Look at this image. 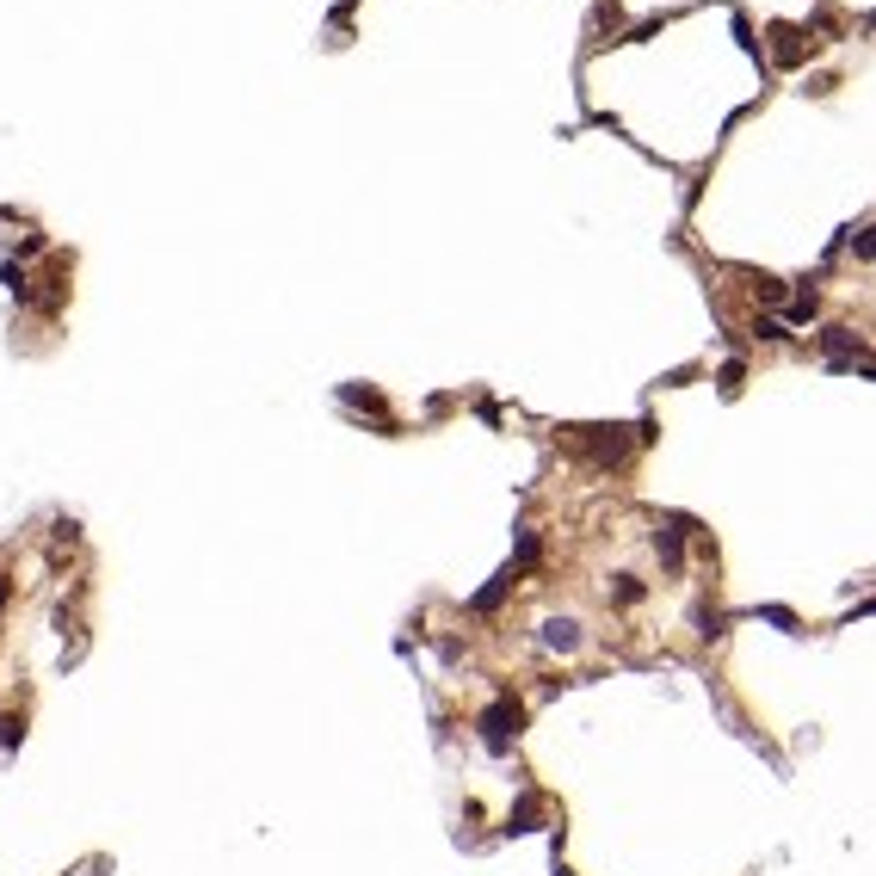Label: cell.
I'll use <instances>...</instances> for the list:
<instances>
[{
  "label": "cell",
  "instance_id": "1",
  "mask_svg": "<svg viewBox=\"0 0 876 876\" xmlns=\"http://www.w3.org/2000/svg\"><path fill=\"white\" fill-rule=\"evenodd\" d=\"M506 735H519V703L488 710V747H506Z\"/></svg>",
  "mask_w": 876,
  "mask_h": 876
},
{
  "label": "cell",
  "instance_id": "2",
  "mask_svg": "<svg viewBox=\"0 0 876 876\" xmlns=\"http://www.w3.org/2000/svg\"><path fill=\"white\" fill-rule=\"evenodd\" d=\"M0 605H6V574H0Z\"/></svg>",
  "mask_w": 876,
  "mask_h": 876
}]
</instances>
